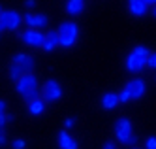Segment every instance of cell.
<instances>
[{
	"mask_svg": "<svg viewBox=\"0 0 156 149\" xmlns=\"http://www.w3.org/2000/svg\"><path fill=\"white\" fill-rule=\"evenodd\" d=\"M2 32H4V28H2V25H0V34H2Z\"/></svg>",
	"mask_w": 156,
	"mask_h": 149,
	"instance_id": "obj_31",
	"label": "cell"
},
{
	"mask_svg": "<svg viewBox=\"0 0 156 149\" xmlns=\"http://www.w3.org/2000/svg\"><path fill=\"white\" fill-rule=\"evenodd\" d=\"M62 96V87L60 83L57 81V79H47L45 83H43L41 87V100H45V102H58Z\"/></svg>",
	"mask_w": 156,
	"mask_h": 149,
	"instance_id": "obj_5",
	"label": "cell"
},
{
	"mask_svg": "<svg viewBox=\"0 0 156 149\" xmlns=\"http://www.w3.org/2000/svg\"><path fill=\"white\" fill-rule=\"evenodd\" d=\"M126 89H128L132 100H141L145 96V93H147V83H145V79H141V77H133L126 83Z\"/></svg>",
	"mask_w": 156,
	"mask_h": 149,
	"instance_id": "obj_9",
	"label": "cell"
},
{
	"mask_svg": "<svg viewBox=\"0 0 156 149\" xmlns=\"http://www.w3.org/2000/svg\"><path fill=\"white\" fill-rule=\"evenodd\" d=\"M0 25H2L4 30H9V32H15L21 25H23V15L15 9H6L2 11L0 15Z\"/></svg>",
	"mask_w": 156,
	"mask_h": 149,
	"instance_id": "obj_4",
	"label": "cell"
},
{
	"mask_svg": "<svg viewBox=\"0 0 156 149\" xmlns=\"http://www.w3.org/2000/svg\"><path fill=\"white\" fill-rule=\"evenodd\" d=\"M19 40L25 45H28V47H41L43 42H45V32L27 28L23 32H19Z\"/></svg>",
	"mask_w": 156,
	"mask_h": 149,
	"instance_id": "obj_6",
	"label": "cell"
},
{
	"mask_svg": "<svg viewBox=\"0 0 156 149\" xmlns=\"http://www.w3.org/2000/svg\"><path fill=\"white\" fill-rule=\"evenodd\" d=\"M12 147H13V149H25V147H27V142L21 140V138H17V140L12 142Z\"/></svg>",
	"mask_w": 156,
	"mask_h": 149,
	"instance_id": "obj_23",
	"label": "cell"
},
{
	"mask_svg": "<svg viewBox=\"0 0 156 149\" xmlns=\"http://www.w3.org/2000/svg\"><path fill=\"white\" fill-rule=\"evenodd\" d=\"M57 47H60V40H58V32L57 30H47L45 32V42H43V45H41V49L45 51V53H51V51H55Z\"/></svg>",
	"mask_w": 156,
	"mask_h": 149,
	"instance_id": "obj_11",
	"label": "cell"
},
{
	"mask_svg": "<svg viewBox=\"0 0 156 149\" xmlns=\"http://www.w3.org/2000/svg\"><path fill=\"white\" fill-rule=\"evenodd\" d=\"M73 123H75V119H73V117H68V119L64 121V129H72Z\"/></svg>",
	"mask_w": 156,
	"mask_h": 149,
	"instance_id": "obj_26",
	"label": "cell"
},
{
	"mask_svg": "<svg viewBox=\"0 0 156 149\" xmlns=\"http://www.w3.org/2000/svg\"><path fill=\"white\" fill-rule=\"evenodd\" d=\"M119 102H120V104H128V102H132L130 93H128V89H126V87H124V89H122L120 93H119Z\"/></svg>",
	"mask_w": 156,
	"mask_h": 149,
	"instance_id": "obj_19",
	"label": "cell"
},
{
	"mask_svg": "<svg viewBox=\"0 0 156 149\" xmlns=\"http://www.w3.org/2000/svg\"><path fill=\"white\" fill-rule=\"evenodd\" d=\"M6 111H8V102L4 98H0V117H4Z\"/></svg>",
	"mask_w": 156,
	"mask_h": 149,
	"instance_id": "obj_24",
	"label": "cell"
},
{
	"mask_svg": "<svg viewBox=\"0 0 156 149\" xmlns=\"http://www.w3.org/2000/svg\"><path fill=\"white\" fill-rule=\"evenodd\" d=\"M0 145H6V134L2 129H0Z\"/></svg>",
	"mask_w": 156,
	"mask_h": 149,
	"instance_id": "obj_27",
	"label": "cell"
},
{
	"mask_svg": "<svg viewBox=\"0 0 156 149\" xmlns=\"http://www.w3.org/2000/svg\"><path fill=\"white\" fill-rule=\"evenodd\" d=\"M132 149H145V147H137V145H136V147H132Z\"/></svg>",
	"mask_w": 156,
	"mask_h": 149,
	"instance_id": "obj_30",
	"label": "cell"
},
{
	"mask_svg": "<svg viewBox=\"0 0 156 149\" xmlns=\"http://www.w3.org/2000/svg\"><path fill=\"white\" fill-rule=\"evenodd\" d=\"M147 68L149 70H156V51H151V55L147 57Z\"/></svg>",
	"mask_w": 156,
	"mask_h": 149,
	"instance_id": "obj_20",
	"label": "cell"
},
{
	"mask_svg": "<svg viewBox=\"0 0 156 149\" xmlns=\"http://www.w3.org/2000/svg\"><path fill=\"white\" fill-rule=\"evenodd\" d=\"M64 9H66V13L68 15H81L83 11H85V2L83 0H70V2H66V6H64Z\"/></svg>",
	"mask_w": 156,
	"mask_h": 149,
	"instance_id": "obj_15",
	"label": "cell"
},
{
	"mask_svg": "<svg viewBox=\"0 0 156 149\" xmlns=\"http://www.w3.org/2000/svg\"><path fill=\"white\" fill-rule=\"evenodd\" d=\"M102 149H117V143H115L113 140H107V142L102 145Z\"/></svg>",
	"mask_w": 156,
	"mask_h": 149,
	"instance_id": "obj_25",
	"label": "cell"
},
{
	"mask_svg": "<svg viewBox=\"0 0 156 149\" xmlns=\"http://www.w3.org/2000/svg\"><path fill=\"white\" fill-rule=\"evenodd\" d=\"M12 62L17 64L21 70H23V74H34L32 70L36 68V59L28 53H15L12 57Z\"/></svg>",
	"mask_w": 156,
	"mask_h": 149,
	"instance_id": "obj_8",
	"label": "cell"
},
{
	"mask_svg": "<svg viewBox=\"0 0 156 149\" xmlns=\"http://www.w3.org/2000/svg\"><path fill=\"white\" fill-rule=\"evenodd\" d=\"M128 11L132 15H136V17H143V15H147L151 11V8L147 6L145 0H130L128 2Z\"/></svg>",
	"mask_w": 156,
	"mask_h": 149,
	"instance_id": "obj_12",
	"label": "cell"
},
{
	"mask_svg": "<svg viewBox=\"0 0 156 149\" xmlns=\"http://www.w3.org/2000/svg\"><path fill=\"white\" fill-rule=\"evenodd\" d=\"M120 104L119 102V95L117 93H105L102 98H100V106L104 110H115Z\"/></svg>",
	"mask_w": 156,
	"mask_h": 149,
	"instance_id": "obj_14",
	"label": "cell"
},
{
	"mask_svg": "<svg viewBox=\"0 0 156 149\" xmlns=\"http://www.w3.org/2000/svg\"><path fill=\"white\" fill-rule=\"evenodd\" d=\"M45 108H47V102L38 98V100H34V102H30V104H28V113H30L32 117H40L41 113L45 111Z\"/></svg>",
	"mask_w": 156,
	"mask_h": 149,
	"instance_id": "obj_16",
	"label": "cell"
},
{
	"mask_svg": "<svg viewBox=\"0 0 156 149\" xmlns=\"http://www.w3.org/2000/svg\"><path fill=\"white\" fill-rule=\"evenodd\" d=\"M151 15L156 19V6H154V8H151Z\"/></svg>",
	"mask_w": 156,
	"mask_h": 149,
	"instance_id": "obj_29",
	"label": "cell"
},
{
	"mask_svg": "<svg viewBox=\"0 0 156 149\" xmlns=\"http://www.w3.org/2000/svg\"><path fill=\"white\" fill-rule=\"evenodd\" d=\"M132 53L133 55H139V57H143V59H147V57L151 55V51L145 47V45H136V47L132 49Z\"/></svg>",
	"mask_w": 156,
	"mask_h": 149,
	"instance_id": "obj_18",
	"label": "cell"
},
{
	"mask_svg": "<svg viewBox=\"0 0 156 149\" xmlns=\"http://www.w3.org/2000/svg\"><path fill=\"white\" fill-rule=\"evenodd\" d=\"M2 11H4V9H2V6H0V15H2Z\"/></svg>",
	"mask_w": 156,
	"mask_h": 149,
	"instance_id": "obj_32",
	"label": "cell"
},
{
	"mask_svg": "<svg viewBox=\"0 0 156 149\" xmlns=\"http://www.w3.org/2000/svg\"><path fill=\"white\" fill-rule=\"evenodd\" d=\"M21 76H25L23 74V70L17 66V64H13V62H9V77L13 79V81H19L21 79Z\"/></svg>",
	"mask_w": 156,
	"mask_h": 149,
	"instance_id": "obj_17",
	"label": "cell"
},
{
	"mask_svg": "<svg viewBox=\"0 0 156 149\" xmlns=\"http://www.w3.org/2000/svg\"><path fill=\"white\" fill-rule=\"evenodd\" d=\"M58 147H60V149H79L77 142L70 136L68 130H60V132H58Z\"/></svg>",
	"mask_w": 156,
	"mask_h": 149,
	"instance_id": "obj_13",
	"label": "cell"
},
{
	"mask_svg": "<svg viewBox=\"0 0 156 149\" xmlns=\"http://www.w3.org/2000/svg\"><path fill=\"white\" fill-rule=\"evenodd\" d=\"M124 66H126L128 72L139 74L141 70H145V68H147V59H143V57H139V55H133V53L130 51V55L126 57V61H124Z\"/></svg>",
	"mask_w": 156,
	"mask_h": 149,
	"instance_id": "obj_10",
	"label": "cell"
},
{
	"mask_svg": "<svg viewBox=\"0 0 156 149\" xmlns=\"http://www.w3.org/2000/svg\"><path fill=\"white\" fill-rule=\"evenodd\" d=\"M25 6H27V8H34V6H36V2H34V0H27Z\"/></svg>",
	"mask_w": 156,
	"mask_h": 149,
	"instance_id": "obj_28",
	"label": "cell"
},
{
	"mask_svg": "<svg viewBox=\"0 0 156 149\" xmlns=\"http://www.w3.org/2000/svg\"><path fill=\"white\" fill-rule=\"evenodd\" d=\"M23 23H25L28 28H32V30H41V28L47 27L49 17H47L45 13H40V11H36V13L28 11V13L23 15Z\"/></svg>",
	"mask_w": 156,
	"mask_h": 149,
	"instance_id": "obj_7",
	"label": "cell"
},
{
	"mask_svg": "<svg viewBox=\"0 0 156 149\" xmlns=\"http://www.w3.org/2000/svg\"><path fill=\"white\" fill-rule=\"evenodd\" d=\"M58 32V40H60V47L68 49L73 47L77 43V36H79V27H77L75 21H64L60 23V27L57 28Z\"/></svg>",
	"mask_w": 156,
	"mask_h": 149,
	"instance_id": "obj_3",
	"label": "cell"
},
{
	"mask_svg": "<svg viewBox=\"0 0 156 149\" xmlns=\"http://www.w3.org/2000/svg\"><path fill=\"white\" fill-rule=\"evenodd\" d=\"M9 121H13V115H12V113H6L4 117H0V129L4 130V127H6V125H8Z\"/></svg>",
	"mask_w": 156,
	"mask_h": 149,
	"instance_id": "obj_22",
	"label": "cell"
},
{
	"mask_svg": "<svg viewBox=\"0 0 156 149\" xmlns=\"http://www.w3.org/2000/svg\"><path fill=\"white\" fill-rule=\"evenodd\" d=\"M113 132H115V138L120 145H126V147H136L137 143V136L133 134L132 129V121L128 117H119L113 125Z\"/></svg>",
	"mask_w": 156,
	"mask_h": 149,
	"instance_id": "obj_2",
	"label": "cell"
},
{
	"mask_svg": "<svg viewBox=\"0 0 156 149\" xmlns=\"http://www.w3.org/2000/svg\"><path fill=\"white\" fill-rule=\"evenodd\" d=\"M145 149H156V136H149L145 140Z\"/></svg>",
	"mask_w": 156,
	"mask_h": 149,
	"instance_id": "obj_21",
	"label": "cell"
},
{
	"mask_svg": "<svg viewBox=\"0 0 156 149\" xmlns=\"http://www.w3.org/2000/svg\"><path fill=\"white\" fill-rule=\"evenodd\" d=\"M15 89H17V93L25 98L27 104L41 98V89H40V81H38V76L36 74H25V76H21L19 81H15Z\"/></svg>",
	"mask_w": 156,
	"mask_h": 149,
	"instance_id": "obj_1",
	"label": "cell"
}]
</instances>
